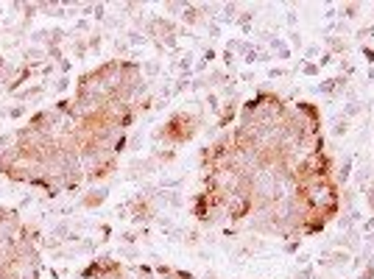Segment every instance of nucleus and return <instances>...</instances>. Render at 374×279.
I'll return each instance as SVG.
<instances>
[{
  "label": "nucleus",
  "mask_w": 374,
  "mask_h": 279,
  "mask_svg": "<svg viewBox=\"0 0 374 279\" xmlns=\"http://www.w3.org/2000/svg\"><path fill=\"white\" fill-rule=\"evenodd\" d=\"M201 126V117L198 114H190V112H176L165 121L159 129H156V137L171 143V145H182V143H190L196 137Z\"/></svg>",
  "instance_id": "1"
},
{
  "label": "nucleus",
  "mask_w": 374,
  "mask_h": 279,
  "mask_svg": "<svg viewBox=\"0 0 374 279\" xmlns=\"http://www.w3.org/2000/svg\"><path fill=\"white\" fill-rule=\"evenodd\" d=\"M81 165H84V182H104L109 176L117 173V154L112 151H101V154H90L81 159Z\"/></svg>",
  "instance_id": "2"
},
{
  "label": "nucleus",
  "mask_w": 374,
  "mask_h": 279,
  "mask_svg": "<svg viewBox=\"0 0 374 279\" xmlns=\"http://www.w3.org/2000/svg\"><path fill=\"white\" fill-rule=\"evenodd\" d=\"M31 132L43 134V137H56V126H59V114L54 109H36L31 112L28 123H25Z\"/></svg>",
  "instance_id": "3"
},
{
  "label": "nucleus",
  "mask_w": 374,
  "mask_h": 279,
  "mask_svg": "<svg viewBox=\"0 0 374 279\" xmlns=\"http://www.w3.org/2000/svg\"><path fill=\"white\" fill-rule=\"evenodd\" d=\"M23 223H25V221L20 218L17 210L0 204V241H17Z\"/></svg>",
  "instance_id": "4"
},
{
  "label": "nucleus",
  "mask_w": 374,
  "mask_h": 279,
  "mask_svg": "<svg viewBox=\"0 0 374 279\" xmlns=\"http://www.w3.org/2000/svg\"><path fill=\"white\" fill-rule=\"evenodd\" d=\"M106 195H109V187H106V184L93 187V190H87L84 195H81L78 207H81V210H95V207H101V204L106 202Z\"/></svg>",
  "instance_id": "5"
},
{
  "label": "nucleus",
  "mask_w": 374,
  "mask_h": 279,
  "mask_svg": "<svg viewBox=\"0 0 374 279\" xmlns=\"http://www.w3.org/2000/svg\"><path fill=\"white\" fill-rule=\"evenodd\" d=\"M17 241H20V243H36V246H39V243H43V226H39L36 221H34V223L25 221L23 229H20V237H17Z\"/></svg>",
  "instance_id": "6"
},
{
  "label": "nucleus",
  "mask_w": 374,
  "mask_h": 279,
  "mask_svg": "<svg viewBox=\"0 0 374 279\" xmlns=\"http://www.w3.org/2000/svg\"><path fill=\"white\" fill-rule=\"evenodd\" d=\"M31 73H34V67H28V64H20L17 75L12 78V84H9L6 90H9V93H17V90H20V87H23L25 82H28V78H31Z\"/></svg>",
  "instance_id": "7"
},
{
  "label": "nucleus",
  "mask_w": 374,
  "mask_h": 279,
  "mask_svg": "<svg viewBox=\"0 0 374 279\" xmlns=\"http://www.w3.org/2000/svg\"><path fill=\"white\" fill-rule=\"evenodd\" d=\"M45 59H48V51H45V48H39V45L25 48V62H28V67H36L39 62H45Z\"/></svg>",
  "instance_id": "8"
},
{
  "label": "nucleus",
  "mask_w": 374,
  "mask_h": 279,
  "mask_svg": "<svg viewBox=\"0 0 374 279\" xmlns=\"http://www.w3.org/2000/svg\"><path fill=\"white\" fill-rule=\"evenodd\" d=\"M51 234L56 237V241H62V243H65V241H70V237H73V234H70V223H67V221H62V223H56Z\"/></svg>",
  "instance_id": "9"
},
{
  "label": "nucleus",
  "mask_w": 374,
  "mask_h": 279,
  "mask_svg": "<svg viewBox=\"0 0 374 279\" xmlns=\"http://www.w3.org/2000/svg\"><path fill=\"white\" fill-rule=\"evenodd\" d=\"M159 274H162L165 279H196L190 271H171L168 265H165V268H159Z\"/></svg>",
  "instance_id": "10"
},
{
  "label": "nucleus",
  "mask_w": 374,
  "mask_h": 279,
  "mask_svg": "<svg viewBox=\"0 0 374 279\" xmlns=\"http://www.w3.org/2000/svg\"><path fill=\"white\" fill-rule=\"evenodd\" d=\"M43 95H45V87H34V90L20 93L17 98H20V101H36V98H43Z\"/></svg>",
  "instance_id": "11"
},
{
  "label": "nucleus",
  "mask_w": 374,
  "mask_h": 279,
  "mask_svg": "<svg viewBox=\"0 0 374 279\" xmlns=\"http://www.w3.org/2000/svg\"><path fill=\"white\" fill-rule=\"evenodd\" d=\"M12 145H14V134H9V132H0V154L9 151Z\"/></svg>",
  "instance_id": "12"
},
{
  "label": "nucleus",
  "mask_w": 374,
  "mask_h": 279,
  "mask_svg": "<svg viewBox=\"0 0 374 279\" xmlns=\"http://www.w3.org/2000/svg\"><path fill=\"white\" fill-rule=\"evenodd\" d=\"M20 279H43V271H39V268H25V271H20Z\"/></svg>",
  "instance_id": "13"
},
{
  "label": "nucleus",
  "mask_w": 374,
  "mask_h": 279,
  "mask_svg": "<svg viewBox=\"0 0 374 279\" xmlns=\"http://www.w3.org/2000/svg\"><path fill=\"white\" fill-rule=\"evenodd\" d=\"M67 87H70V78H67V75H62L54 90H56V93H67Z\"/></svg>",
  "instance_id": "14"
},
{
  "label": "nucleus",
  "mask_w": 374,
  "mask_h": 279,
  "mask_svg": "<svg viewBox=\"0 0 374 279\" xmlns=\"http://www.w3.org/2000/svg\"><path fill=\"white\" fill-rule=\"evenodd\" d=\"M73 53H75V56H84V53H87V45L81 43V39H75V45H73Z\"/></svg>",
  "instance_id": "15"
},
{
  "label": "nucleus",
  "mask_w": 374,
  "mask_h": 279,
  "mask_svg": "<svg viewBox=\"0 0 374 279\" xmlns=\"http://www.w3.org/2000/svg\"><path fill=\"white\" fill-rule=\"evenodd\" d=\"M23 114H25V106H23V104H17V106L9 109V117H23Z\"/></svg>",
  "instance_id": "16"
},
{
  "label": "nucleus",
  "mask_w": 374,
  "mask_h": 279,
  "mask_svg": "<svg viewBox=\"0 0 374 279\" xmlns=\"http://www.w3.org/2000/svg\"><path fill=\"white\" fill-rule=\"evenodd\" d=\"M90 48H93V51H95V48H101V34H95V36L90 39Z\"/></svg>",
  "instance_id": "17"
},
{
  "label": "nucleus",
  "mask_w": 374,
  "mask_h": 279,
  "mask_svg": "<svg viewBox=\"0 0 374 279\" xmlns=\"http://www.w3.org/2000/svg\"><path fill=\"white\" fill-rule=\"evenodd\" d=\"M6 64H9V62H6V56H3V53H0V70H3Z\"/></svg>",
  "instance_id": "18"
},
{
  "label": "nucleus",
  "mask_w": 374,
  "mask_h": 279,
  "mask_svg": "<svg viewBox=\"0 0 374 279\" xmlns=\"http://www.w3.org/2000/svg\"><path fill=\"white\" fill-rule=\"evenodd\" d=\"M0 20H3V6H0Z\"/></svg>",
  "instance_id": "19"
}]
</instances>
